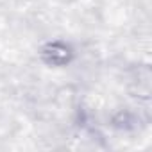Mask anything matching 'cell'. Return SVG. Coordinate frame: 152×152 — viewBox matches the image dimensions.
Returning <instances> with one entry per match:
<instances>
[{
    "label": "cell",
    "instance_id": "6da1fadb",
    "mask_svg": "<svg viewBox=\"0 0 152 152\" xmlns=\"http://www.w3.org/2000/svg\"><path fill=\"white\" fill-rule=\"evenodd\" d=\"M72 50L63 41H50L41 48V57L50 66H64L70 61Z\"/></svg>",
    "mask_w": 152,
    "mask_h": 152
}]
</instances>
